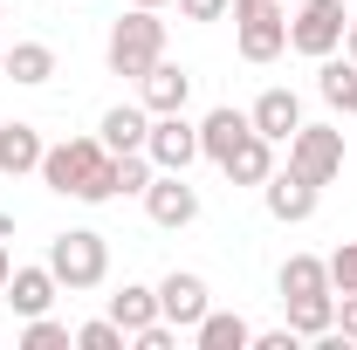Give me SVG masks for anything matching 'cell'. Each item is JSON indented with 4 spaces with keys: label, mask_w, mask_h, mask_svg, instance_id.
I'll return each instance as SVG.
<instances>
[{
    "label": "cell",
    "mask_w": 357,
    "mask_h": 350,
    "mask_svg": "<svg viewBox=\"0 0 357 350\" xmlns=\"http://www.w3.org/2000/svg\"><path fill=\"white\" fill-rule=\"evenodd\" d=\"M48 275H55L69 296L103 289V282H110V241H103L96 227H62V234L48 241Z\"/></svg>",
    "instance_id": "1"
},
{
    "label": "cell",
    "mask_w": 357,
    "mask_h": 350,
    "mask_svg": "<svg viewBox=\"0 0 357 350\" xmlns=\"http://www.w3.org/2000/svg\"><path fill=\"white\" fill-rule=\"evenodd\" d=\"M158 55H165V21H158V7H124V14L110 21V35H103L110 76H131V83H137Z\"/></svg>",
    "instance_id": "2"
},
{
    "label": "cell",
    "mask_w": 357,
    "mask_h": 350,
    "mask_svg": "<svg viewBox=\"0 0 357 350\" xmlns=\"http://www.w3.org/2000/svg\"><path fill=\"white\" fill-rule=\"evenodd\" d=\"M234 48L241 62H275L289 48V0H234Z\"/></svg>",
    "instance_id": "3"
},
{
    "label": "cell",
    "mask_w": 357,
    "mask_h": 350,
    "mask_svg": "<svg viewBox=\"0 0 357 350\" xmlns=\"http://www.w3.org/2000/svg\"><path fill=\"white\" fill-rule=\"evenodd\" d=\"M344 28H351V14H344V0H296V14H289V48L296 55H337L344 48Z\"/></svg>",
    "instance_id": "4"
},
{
    "label": "cell",
    "mask_w": 357,
    "mask_h": 350,
    "mask_svg": "<svg viewBox=\"0 0 357 350\" xmlns=\"http://www.w3.org/2000/svg\"><path fill=\"white\" fill-rule=\"evenodd\" d=\"M103 158H110L103 137H62V144H48V151H42V185H48V192H62V199H76Z\"/></svg>",
    "instance_id": "5"
},
{
    "label": "cell",
    "mask_w": 357,
    "mask_h": 350,
    "mask_svg": "<svg viewBox=\"0 0 357 350\" xmlns=\"http://www.w3.org/2000/svg\"><path fill=\"white\" fill-rule=\"evenodd\" d=\"M289 172H303L310 185H330L344 172V131L337 124H296L289 137Z\"/></svg>",
    "instance_id": "6"
},
{
    "label": "cell",
    "mask_w": 357,
    "mask_h": 350,
    "mask_svg": "<svg viewBox=\"0 0 357 350\" xmlns=\"http://www.w3.org/2000/svg\"><path fill=\"white\" fill-rule=\"evenodd\" d=\"M144 158H151L158 172H185V165L199 158V124H192L185 110H165V117H151V137H144Z\"/></svg>",
    "instance_id": "7"
},
{
    "label": "cell",
    "mask_w": 357,
    "mask_h": 350,
    "mask_svg": "<svg viewBox=\"0 0 357 350\" xmlns=\"http://www.w3.org/2000/svg\"><path fill=\"white\" fill-rule=\"evenodd\" d=\"M144 213H151V227H165V234L192 227V220H199V185H185V172H151Z\"/></svg>",
    "instance_id": "8"
},
{
    "label": "cell",
    "mask_w": 357,
    "mask_h": 350,
    "mask_svg": "<svg viewBox=\"0 0 357 350\" xmlns=\"http://www.w3.org/2000/svg\"><path fill=\"white\" fill-rule=\"evenodd\" d=\"M261 206H268V220H282V227H303V220L323 206V185H310L303 172H268L261 178Z\"/></svg>",
    "instance_id": "9"
},
{
    "label": "cell",
    "mask_w": 357,
    "mask_h": 350,
    "mask_svg": "<svg viewBox=\"0 0 357 350\" xmlns=\"http://www.w3.org/2000/svg\"><path fill=\"white\" fill-rule=\"evenodd\" d=\"M213 309V289H206V275H192V268H172L165 282H158V316L178 323L185 337H192V323Z\"/></svg>",
    "instance_id": "10"
},
{
    "label": "cell",
    "mask_w": 357,
    "mask_h": 350,
    "mask_svg": "<svg viewBox=\"0 0 357 350\" xmlns=\"http://www.w3.org/2000/svg\"><path fill=\"white\" fill-rule=\"evenodd\" d=\"M137 103L151 110V117H165V110H185L192 103V69H178V62H151L144 76H137Z\"/></svg>",
    "instance_id": "11"
},
{
    "label": "cell",
    "mask_w": 357,
    "mask_h": 350,
    "mask_svg": "<svg viewBox=\"0 0 357 350\" xmlns=\"http://www.w3.org/2000/svg\"><path fill=\"white\" fill-rule=\"evenodd\" d=\"M248 124H255L268 144H289L296 124H303V96H296V89H261L255 110H248Z\"/></svg>",
    "instance_id": "12"
},
{
    "label": "cell",
    "mask_w": 357,
    "mask_h": 350,
    "mask_svg": "<svg viewBox=\"0 0 357 350\" xmlns=\"http://www.w3.org/2000/svg\"><path fill=\"white\" fill-rule=\"evenodd\" d=\"M0 296H7V303H14V316H21V323H28V316H48V303H55V296H62V282H55V275H48V261H35V268H14V275H7V289H0Z\"/></svg>",
    "instance_id": "13"
},
{
    "label": "cell",
    "mask_w": 357,
    "mask_h": 350,
    "mask_svg": "<svg viewBox=\"0 0 357 350\" xmlns=\"http://www.w3.org/2000/svg\"><path fill=\"white\" fill-rule=\"evenodd\" d=\"M248 344H255V323L241 309H206L192 323V350H248Z\"/></svg>",
    "instance_id": "14"
},
{
    "label": "cell",
    "mask_w": 357,
    "mask_h": 350,
    "mask_svg": "<svg viewBox=\"0 0 357 350\" xmlns=\"http://www.w3.org/2000/svg\"><path fill=\"white\" fill-rule=\"evenodd\" d=\"M96 137H103V151H144V137H151V110H144V103H110L103 124H96Z\"/></svg>",
    "instance_id": "15"
},
{
    "label": "cell",
    "mask_w": 357,
    "mask_h": 350,
    "mask_svg": "<svg viewBox=\"0 0 357 350\" xmlns=\"http://www.w3.org/2000/svg\"><path fill=\"white\" fill-rule=\"evenodd\" d=\"M255 131L248 124V110H234V103H220V110H206L199 117V158H213V165H227V151L241 144V137Z\"/></svg>",
    "instance_id": "16"
},
{
    "label": "cell",
    "mask_w": 357,
    "mask_h": 350,
    "mask_svg": "<svg viewBox=\"0 0 357 350\" xmlns=\"http://www.w3.org/2000/svg\"><path fill=\"white\" fill-rule=\"evenodd\" d=\"M289 330L303 337V344H323V337H337V296L323 289V296H289Z\"/></svg>",
    "instance_id": "17"
},
{
    "label": "cell",
    "mask_w": 357,
    "mask_h": 350,
    "mask_svg": "<svg viewBox=\"0 0 357 350\" xmlns=\"http://www.w3.org/2000/svg\"><path fill=\"white\" fill-rule=\"evenodd\" d=\"M42 131H35V124H21V117H14V124H0V172L7 178H21V172H42Z\"/></svg>",
    "instance_id": "18"
},
{
    "label": "cell",
    "mask_w": 357,
    "mask_h": 350,
    "mask_svg": "<svg viewBox=\"0 0 357 350\" xmlns=\"http://www.w3.org/2000/svg\"><path fill=\"white\" fill-rule=\"evenodd\" d=\"M0 76H14L21 89H42L48 76H55V48H48V42H7Z\"/></svg>",
    "instance_id": "19"
},
{
    "label": "cell",
    "mask_w": 357,
    "mask_h": 350,
    "mask_svg": "<svg viewBox=\"0 0 357 350\" xmlns=\"http://www.w3.org/2000/svg\"><path fill=\"white\" fill-rule=\"evenodd\" d=\"M220 172H227V185H261V178L275 172V144H268L261 131H248L241 144H234V151H227V165H220Z\"/></svg>",
    "instance_id": "20"
},
{
    "label": "cell",
    "mask_w": 357,
    "mask_h": 350,
    "mask_svg": "<svg viewBox=\"0 0 357 350\" xmlns=\"http://www.w3.org/2000/svg\"><path fill=\"white\" fill-rule=\"evenodd\" d=\"M275 289H282V303H289V296H323V289H330V261H323V254H289V261L275 268ZM330 296H337V289H330Z\"/></svg>",
    "instance_id": "21"
},
{
    "label": "cell",
    "mask_w": 357,
    "mask_h": 350,
    "mask_svg": "<svg viewBox=\"0 0 357 350\" xmlns=\"http://www.w3.org/2000/svg\"><path fill=\"white\" fill-rule=\"evenodd\" d=\"M110 323H117L124 337L151 330V323H158V289H144V282H124V289L110 296Z\"/></svg>",
    "instance_id": "22"
},
{
    "label": "cell",
    "mask_w": 357,
    "mask_h": 350,
    "mask_svg": "<svg viewBox=\"0 0 357 350\" xmlns=\"http://www.w3.org/2000/svg\"><path fill=\"white\" fill-rule=\"evenodd\" d=\"M316 96H323L330 110H351V96H357V62L351 55H344V62H337V55L316 62Z\"/></svg>",
    "instance_id": "23"
},
{
    "label": "cell",
    "mask_w": 357,
    "mask_h": 350,
    "mask_svg": "<svg viewBox=\"0 0 357 350\" xmlns=\"http://www.w3.org/2000/svg\"><path fill=\"white\" fill-rule=\"evenodd\" d=\"M69 344H76V330L55 323V316H28L21 323V350H69Z\"/></svg>",
    "instance_id": "24"
},
{
    "label": "cell",
    "mask_w": 357,
    "mask_h": 350,
    "mask_svg": "<svg viewBox=\"0 0 357 350\" xmlns=\"http://www.w3.org/2000/svg\"><path fill=\"white\" fill-rule=\"evenodd\" d=\"M151 158L144 151H117V199H144V185H151Z\"/></svg>",
    "instance_id": "25"
},
{
    "label": "cell",
    "mask_w": 357,
    "mask_h": 350,
    "mask_svg": "<svg viewBox=\"0 0 357 350\" xmlns=\"http://www.w3.org/2000/svg\"><path fill=\"white\" fill-rule=\"evenodd\" d=\"M76 199H83V206H110V199H117V151H110V158L89 172V185L76 192Z\"/></svg>",
    "instance_id": "26"
},
{
    "label": "cell",
    "mask_w": 357,
    "mask_h": 350,
    "mask_svg": "<svg viewBox=\"0 0 357 350\" xmlns=\"http://www.w3.org/2000/svg\"><path fill=\"white\" fill-rule=\"evenodd\" d=\"M124 344H131V337H124L110 316H96V323H83V330H76V350H124Z\"/></svg>",
    "instance_id": "27"
},
{
    "label": "cell",
    "mask_w": 357,
    "mask_h": 350,
    "mask_svg": "<svg viewBox=\"0 0 357 350\" xmlns=\"http://www.w3.org/2000/svg\"><path fill=\"white\" fill-rule=\"evenodd\" d=\"M330 289H337V296H357V241H344V248L330 254Z\"/></svg>",
    "instance_id": "28"
},
{
    "label": "cell",
    "mask_w": 357,
    "mask_h": 350,
    "mask_svg": "<svg viewBox=\"0 0 357 350\" xmlns=\"http://www.w3.org/2000/svg\"><path fill=\"white\" fill-rule=\"evenodd\" d=\"M227 7H234V0H178L185 21H227Z\"/></svg>",
    "instance_id": "29"
},
{
    "label": "cell",
    "mask_w": 357,
    "mask_h": 350,
    "mask_svg": "<svg viewBox=\"0 0 357 350\" xmlns=\"http://www.w3.org/2000/svg\"><path fill=\"white\" fill-rule=\"evenodd\" d=\"M296 344H303V337L282 323V330H255V344H248V350H296Z\"/></svg>",
    "instance_id": "30"
},
{
    "label": "cell",
    "mask_w": 357,
    "mask_h": 350,
    "mask_svg": "<svg viewBox=\"0 0 357 350\" xmlns=\"http://www.w3.org/2000/svg\"><path fill=\"white\" fill-rule=\"evenodd\" d=\"M337 344H357V296H337Z\"/></svg>",
    "instance_id": "31"
},
{
    "label": "cell",
    "mask_w": 357,
    "mask_h": 350,
    "mask_svg": "<svg viewBox=\"0 0 357 350\" xmlns=\"http://www.w3.org/2000/svg\"><path fill=\"white\" fill-rule=\"evenodd\" d=\"M7 275H14V254H7V241H0V289H7Z\"/></svg>",
    "instance_id": "32"
},
{
    "label": "cell",
    "mask_w": 357,
    "mask_h": 350,
    "mask_svg": "<svg viewBox=\"0 0 357 350\" xmlns=\"http://www.w3.org/2000/svg\"><path fill=\"white\" fill-rule=\"evenodd\" d=\"M344 55H351V62H357V21H351V28H344Z\"/></svg>",
    "instance_id": "33"
},
{
    "label": "cell",
    "mask_w": 357,
    "mask_h": 350,
    "mask_svg": "<svg viewBox=\"0 0 357 350\" xmlns=\"http://www.w3.org/2000/svg\"><path fill=\"white\" fill-rule=\"evenodd\" d=\"M0 21H7V0H0ZM0 55H7V28H0Z\"/></svg>",
    "instance_id": "34"
},
{
    "label": "cell",
    "mask_w": 357,
    "mask_h": 350,
    "mask_svg": "<svg viewBox=\"0 0 357 350\" xmlns=\"http://www.w3.org/2000/svg\"><path fill=\"white\" fill-rule=\"evenodd\" d=\"M131 7H165V0H131Z\"/></svg>",
    "instance_id": "35"
},
{
    "label": "cell",
    "mask_w": 357,
    "mask_h": 350,
    "mask_svg": "<svg viewBox=\"0 0 357 350\" xmlns=\"http://www.w3.org/2000/svg\"><path fill=\"white\" fill-rule=\"evenodd\" d=\"M351 117H357V96H351Z\"/></svg>",
    "instance_id": "36"
}]
</instances>
